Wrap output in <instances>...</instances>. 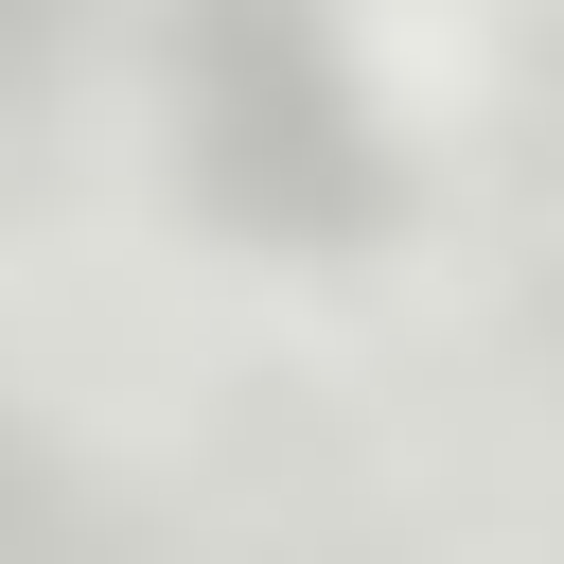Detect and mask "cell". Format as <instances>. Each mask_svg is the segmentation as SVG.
Listing matches in <instances>:
<instances>
[{
  "label": "cell",
  "instance_id": "1",
  "mask_svg": "<svg viewBox=\"0 0 564 564\" xmlns=\"http://www.w3.org/2000/svg\"><path fill=\"white\" fill-rule=\"evenodd\" d=\"M0 564H88V546H70V529H53V494H35V476H18V458H0Z\"/></svg>",
  "mask_w": 564,
  "mask_h": 564
}]
</instances>
